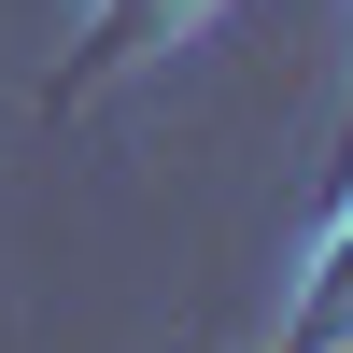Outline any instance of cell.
<instances>
[{
	"mask_svg": "<svg viewBox=\"0 0 353 353\" xmlns=\"http://www.w3.org/2000/svg\"><path fill=\"white\" fill-rule=\"evenodd\" d=\"M339 353H353V325H339Z\"/></svg>",
	"mask_w": 353,
	"mask_h": 353,
	"instance_id": "cell-2",
	"label": "cell"
},
{
	"mask_svg": "<svg viewBox=\"0 0 353 353\" xmlns=\"http://www.w3.org/2000/svg\"><path fill=\"white\" fill-rule=\"evenodd\" d=\"M198 14H212V0H99V28H85V57L57 71V99H85L99 71H128V57H156L170 28H198Z\"/></svg>",
	"mask_w": 353,
	"mask_h": 353,
	"instance_id": "cell-1",
	"label": "cell"
}]
</instances>
